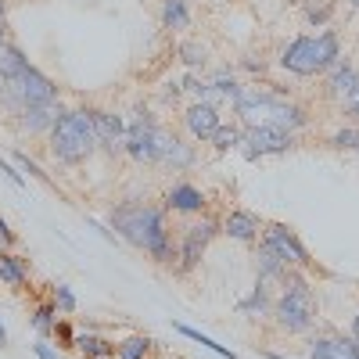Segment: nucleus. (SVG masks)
<instances>
[{
    "label": "nucleus",
    "instance_id": "nucleus-1",
    "mask_svg": "<svg viewBox=\"0 0 359 359\" xmlns=\"http://www.w3.org/2000/svg\"><path fill=\"white\" fill-rule=\"evenodd\" d=\"M111 230H115V237L130 241L133 248H144L155 262H172L176 259V248H172L169 230H165V216L155 205H144V201L118 205L111 212Z\"/></svg>",
    "mask_w": 359,
    "mask_h": 359
},
{
    "label": "nucleus",
    "instance_id": "nucleus-2",
    "mask_svg": "<svg viewBox=\"0 0 359 359\" xmlns=\"http://www.w3.org/2000/svg\"><path fill=\"white\" fill-rule=\"evenodd\" d=\"M233 111L245 123V130L277 126L284 133H294V130L306 126V111L302 108L284 101V97H277V94H269V90H259V86H245L241 97L233 101Z\"/></svg>",
    "mask_w": 359,
    "mask_h": 359
},
{
    "label": "nucleus",
    "instance_id": "nucleus-3",
    "mask_svg": "<svg viewBox=\"0 0 359 359\" xmlns=\"http://www.w3.org/2000/svg\"><path fill=\"white\" fill-rule=\"evenodd\" d=\"M97 151L94 133V111L90 108H69L50 130V155L65 165H79Z\"/></svg>",
    "mask_w": 359,
    "mask_h": 359
},
{
    "label": "nucleus",
    "instance_id": "nucleus-4",
    "mask_svg": "<svg viewBox=\"0 0 359 359\" xmlns=\"http://www.w3.org/2000/svg\"><path fill=\"white\" fill-rule=\"evenodd\" d=\"M341 62V40L334 29H320L316 36H294L280 50V65L294 76H316Z\"/></svg>",
    "mask_w": 359,
    "mask_h": 359
},
{
    "label": "nucleus",
    "instance_id": "nucleus-5",
    "mask_svg": "<svg viewBox=\"0 0 359 359\" xmlns=\"http://www.w3.org/2000/svg\"><path fill=\"white\" fill-rule=\"evenodd\" d=\"M50 97H57L54 83H50L40 69L25 65V69H18L15 76H8V90H4V97H0V111L11 115V118H18L22 108L43 104V101H50Z\"/></svg>",
    "mask_w": 359,
    "mask_h": 359
},
{
    "label": "nucleus",
    "instance_id": "nucleus-6",
    "mask_svg": "<svg viewBox=\"0 0 359 359\" xmlns=\"http://www.w3.org/2000/svg\"><path fill=\"white\" fill-rule=\"evenodd\" d=\"M280 331L287 334H306L309 327L316 323V298L313 287H298V291H280V298L273 302V313Z\"/></svg>",
    "mask_w": 359,
    "mask_h": 359
},
{
    "label": "nucleus",
    "instance_id": "nucleus-7",
    "mask_svg": "<svg viewBox=\"0 0 359 359\" xmlns=\"http://www.w3.org/2000/svg\"><path fill=\"white\" fill-rule=\"evenodd\" d=\"M169 130H162L151 111L147 108H137L133 111V123H126V155L133 162H158L162 155V140H165Z\"/></svg>",
    "mask_w": 359,
    "mask_h": 359
},
{
    "label": "nucleus",
    "instance_id": "nucleus-8",
    "mask_svg": "<svg viewBox=\"0 0 359 359\" xmlns=\"http://www.w3.org/2000/svg\"><path fill=\"white\" fill-rule=\"evenodd\" d=\"M294 147V133H284L277 126H255V130H245L241 133V144H237V151H241L248 162L255 158H266V155H284Z\"/></svg>",
    "mask_w": 359,
    "mask_h": 359
},
{
    "label": "nucleus",
    "instance_id": "nucleus-9",
    "mask_svg": "<svg viewBox=\"0 0 359 359\" xmlns=\"http://www.w3.org/2000/svg\"><path fill=\"white\" fill-rule=\"evenodd\" d=\"M219 233V226L212 219H201V223H191L187 233H184V241H180V273H187V269H194L208 248V241Z\"/></svg>",
    "mask_w": 359,
    "mask_h": 359
},
{
    "label": "nucleus",
    "instance_id": "nucleus-10",
    "mask_svg": "<svg viewBox=\"0 0 359 359\" xmlns=\"http://www.w3.org/2000/svg\"><path fill=\"white\" fill-rule=\"evenodd\" d=\"M262 241H269L280 255H284V262L287 266H298V269H306L313 259H309V248L298 241V233L291 230V226H284V223H266V237Z\"/></svg>",
    "mask_w": 359,
    "mask_h": 359
},
{
    "label": "nucleus",
    "instance_id": "nucleus-11",
    "mask_svg": "<svg viewBox=\"0 0 359 359\" xmlns=\"http://www.w3.org/2000/svg\"><path fill=\"white\" fill-rule=\"evenodd\" d=\"M62 101L57 97H50V101H43V104H29V108H22V115L15 118V126H18V133H29V137H36V133H50L54 130V123L62 118Z\"/></svg>",
    "mask_w": 359,
    "mask_h": 359
},
{
    "label": "nucleus",
    "instance_id": "nucleus-12",
    "mask_svg": "<svg viewBox=\"0 0 359 359\" xmlns=\"http://www.w3.org/2000/svg\"><path fill=\"white\" fill-rule=\"evenodd\" d=\"M94 133H97V147H104L108 155L126 151V123L115 111H94Z\"/></svg>",
    "mask_w": 359,
    "mask_h": 359
},
{
    "label": "nucleus",
    "instance_id": "nucleus-13",
    "mask_svg": "<svg viewBox=\"0 0 359 359\" xmlns=\"http://www.w3.org/2000/svg\"><path fill=\"white\" fill-rule=\"evenodd\" d=\"M184 126L194 140H208L216 130H219V108L205 104V101H194L187 111H184Z\"/></svg>",
    "mask_w": 359,
    "mask_h": 359
},
{
    "label": "nucleus",
    "instance_id": "nucleus-14",
    "mask_svg": "<svg viewBox=\"0 0 359 359\" xmlns=\"http://www.w3.org/2000/svg\"><path fill=\"white\" fill-rule=\"evenodd\" d=\"M262 230V219L255 212H245V208H233V212L223 219V233L230 241H241V245H252Z\"/></svg>",
    "mask_w": 359,
    "mask_h": 359
},
{
    "label": "nucleus",
    "instance_id": "nucleus-15",
    "mask_svg": "<svg viewBox=\"0 0 359 359\" xmlns=\"http://www.w3.org/2000/svg\"><path fill=\"white\" fill-rule=\"evenodd\" d=\"M309 359H359L355 338H316L309 345Z\"/></svg>",
    "mask_w": 359,
    "mask_h": 359
},
{
    "label": "nucleus",
    "instance_id": "nucleus-16",
    "mask_svg": "<svg viewBox=\"0 0 359 359\" xmlns=\"http://www.w3.org/2000/svg\"><path fill=\"white\" fill-rule=\"evenodd\" d=\"M165 205L172 212H184V216H198L205 208V194L194 187V184H176L169 194H165Z\"/></svg>",
    "mask_w": 359,
    "mask_h": 359
},
{
    "label": "nucleus",
    "instance_id": "nucleus-17",
    "mask_svg": "<svg viewBox=\"0 0 359 359\" xmlns=\"http://www.w3.org/2000/svg\"><path fill=\"white\" fill-rule=\"evenodd\" d=\"M284 269H287L284 255L269 245V241H262V245L255 248V273H259V280H280Z\"/></svg>",
    "mask_w": 359,
    "mask_h": 359
},
{
    "label": "nucleus",
    "instance_id": "nucleus-18",
    "mask_svg": "<svg viewBox=\"0 0 359 359\" xmlns=\"http://www.w3.org/2000/svg\"><path fill=\"white\" fill-rule=\"evenodd\" d=\"M158 162H162V165H172V169H191V165L198 162V155H194V147H191V144H184V140L172 137V133H165Z\"/></svg>",
    "mask_w": 359,
    "mask_h": 359
},
{
    "label": "nucleus",
    "instance_id": "nucleus-19",
    "mask_svg": "<svg viewBox=\"0 0 359 359\" xmlns=\"http://www.w3.org/2000/svg\"><path fill=\"white\" fill-rule=\"evenodd\" d=\"M327 90H331V97H338V101L345 104L355 90H359V72H355V65L338 62L334 72H331V79H327Z\"/></svg>",
    "mask_w": 359,
    "mask_h": 359
},
{
    "label": "nucleus",
    "instance_id": "nucleus-20",
    "mask_svg": "<svg viewBox=\"0 0 359 359\" xmlns=\"http://www.w3.org/2000/svg\"><path fill=\"white\" fill-rule=\"evenodd\" d=\"M237 313H241V316H252V320H262V316L273 313V302H269V287H266V280H259L255 291H252L248 298H241V302H237Z\"/></svg>",
    "mask_w": 359,
    "mask_h": 359
},
{
    "label": "nucleus",
    "instance_id": "nucleus-21",
    "mask_svg": "<svg viewBox=\"0 0 359 359\" xmlns=\"http://www.w3.org/2000/svg\"><path fill=\"white\" fill-rule=\"evenodd\" d=\"M0 280H4L8 287H25L29 284V262L22 255L0 252Z\"/></svg>",
    "mask_w": 359,
    "mask_h": 359
},
{
    "label": "nucleus",
    "instance_id": "nucleus-22",
    "mask_svg": "<svg viewBox=\"0 0 359 359\" xmlns=\"http://www.w3.org/2000/svg\"><path fill=\"white\" fill-rule=\"evenodd\" d=\"M187 25H191L187 0H162V29H187Z\"/></svg>",
    "mask_w": 359,
    "mask_h": 359
},
{
    "label": "nucleus",
    "instance_id": "nucleus-23",
    "mask_svg": "<svg viewBox=\"0 0 359 359\" xmlns=\"http://www.w3.org/2000/svg\"><path fill=\"white\" fill-rule=\"evenodd\" d=\"M72 345H76L86 359H108V355H115V345L104 341V338H97V334H79Z\"/></svg>",
    "mask_w": 359,
    "mask_h": 359
},
{
    "label": "nucleus",
    "instance_id": "nucleus-24",
    "mask_svg": "<svg viewBox=\"0 0 359 359\" xmlns=\"http://www.w3.org/2000/svg\"><path fill=\"white\" fill-rule=\"evenodd\" d=\"M29 65V57L11 43V40H4V43H0V72H4V76H15L18 69H25Z\"/></svg>",
    "mask_w": 359,
    "mask_h": 359
},
{
    "label": "nucleus",
    "instance_id": "nucleus-25",
    "mask_svg": "<svg viewBox=\"0 0 359 359\" xmlns=\"http://www.w3.org/2000/svg\"><path fill=\"white\" fill-rule=\"evenodd\" d=\"M147 352H151V338H144V334H133L115 345V359H144Z\"/></svg>",
    "mask_w": 359,
    "mask_h": 359
},
{
    "label": "nucleus",
    "instance_id": "nucleus-26",
    "mask_svg": "<svg viewBox=\"0 0 359 359\" xmlns=\"http://www.w3.org/2000/svg\"><path fill=\"white\" fill-rule=\"evenodd\" d=\"M241 133L245 130H237V126H223L219 123V130L208 137V144L216 147V151H237V144H241Z\"/></svg>",
    "mask_w": 359,
    "mask_h": 359
},
{
    "label": "nucleus",
    "instance_id": "nucleus-27",
    "mask_svg": "<svg viewBox=\"0 0 359 359\" xmlns=\"http://www.w3.org/2000/svg\"><path fill=\"white\" fill-rule=\"evenodd\" d=\"M176 331L184 334V338H191V341H198V345H205V348H212L216 355H223V359H237L226 345H219V341H212L208 334H201V331H194V327H187V323H176Z\"/></svg>",
    "mask_w": 359,
    "mask_h": 359
},
{
    "label": "nucleus",
    "instance_id": "nucleus-28",
    "mask_svg": "<svg viewBox=\"0 0 359 359\" xmlns=\"http://www.w3.org/2000/svg\"><path fill=\"white\" fill-rule=\"evenodd\" d=\"M180 62H184L187 69H201V65L208 62L205 43H198V40H184V43H180Z\"/></svg>",
    "mask_w": 359,
    "mask_h": 359
},
{
    "label": "nucleus",
    "instance_id": "nucleus-29",
    "mask_svg": "<svg viewBox=\"0 0 359 359\" xmlns=\"http://www.w3.org/2000/svg\"><path fill=\"white\" fill-rule=\"evenodd\" d=\"M54 316H57V306H54V302H47V306H40V309L33 313V327H36V331H40L43 338H47V334H54V327H57V320H54Z\"/></svg>",
    "mask_w": 359,
    "mask_h": 359
},
{
    "label": "nucleus",
    "instance_id": "nucleus-30",
    "mask_svg": "<svg viewBox=\"0 0 359 359\" xmlns=\"http://www.w3.org/2000/svg\"><path fill=\"white\" fill-rule=\"evenodd\" d=\"M54 306H57V313H65V316L76 313V294H72L69 284H57L54 287Z\"/></svg>",
    "mask_w": 359,
    "mask_h": 359
},
{
    "label": "nucleus",
    "instance_id": "nucleus-31",
    "mask_svg": "<svg viewBox=\"0 0 359 359\" xmlns=\"http://www.w3.org/2000/svg\"><path fill=\"white\" fill-rule=\"evenodd\" d=\"M331 144L338 147V151H355V147H359V130L355 126H345V130H338L331 137Z\"/></svg>",
    "mask_w": 359,
    "mask_h": 359
},
{
    "label": "nucleus",
    "instance_id": "nucleus-32",
    "mask_svg": "<svg viewBox=\"0 0 359 359\" xmlns=\"http://www.w3.org/2000/svg\"><path fill=\"white\" fill-rule=\"evenodd\" d=\"M331 15H334V0H323L320 8H309V15H306V18H309V25H323Z\"/></svg>",
    "mask_w": 359,
    "mask_h": 359
},
{
    "label": "nucleus",
    "instance_id": "nucleus-33",
    "mask_svg": "<svg viewBox=\"0 0 359 359\" xmlns=\"http://www.w3.org/2000/svg\"><path fill=\"white\" fill-rule=\"evenodd\" d=\"M15 162H18V169H25V172H33L36 180H43V184H50V176H47V172H43V169H40V165H36L33 158H29V155H15Z\"/></svg>",
    "mask_w": 359,
    "mask_h": 359
},
{
    "label": "nucleus",
    "instance_id": "nucleus-34",
    "mask_svg": "<svg viewBox=\"0 0 359 359\" xmlns=\"http://www.w3.org/2000/svg\"><path fill=\"white\" fill-rule=\"evenodd\" d=\"M0 172H4V176L11 180L15 187H25V180H22V172H18V169H15L11 162H4V158H0Z\"/></svg>",
    "mask_w": 359,
    "mask_h": 359
},
{
    "label": "nucleus",
    "instance_id": "nucleus-35",
    "mask_svg": "<svg viewBox=\"0 0 359 359\" xmlns=\"http://www.w3.org/2000/svg\"><path fill=\"white\" fill-rule=\"evenodd\" d=\"M33 352H36V359H62V355H57V352L50 348V341H36V345H33Z\"/></svg>",
    "mask_w": 359,
    "mask_h": 359
},
{
    "label": "nucleus",
    "instance_id": "nucleus-36",
    "mask_svg": "<svg viewBox=\"0 0 359 359\" xmlns=\"http://www.w3.org/2000/svg\"><path fill=\"white\" fill-rule=\"evenodd\" d=\"M15 245V233H11V226L4 223V216H0V248H11Z\"/></svg>",
    "mask_w": 359,
    "mask_h": 359
},
{
    "label": "nucleus",
    "instance_id": "nucleus-37",
    "mask_svg": "<svg viewBox=\"0 0 359 359\" xmlns=\"http://www.w3.org/2000/svg\"><path fill=\"white\" fill-rule=\"evenodd\" d=\"M345 111H348L352 118H359V90H355V94H352V97L345 101Z\"/></svg>",
    "mask_w": 359,
    "mask_h": 359
},
{
    "label": "nucleus",
    "instance_id": "nucleus-38",
    "mask_svg": "<svg viewBox=\"0 0 359 359\" xmlns=\"http://www.w3.org/2000/svg\"><path fill=\"white\" fill-rule=\"evenodd\" d=\"M180 97V83H165V101H176Z\"/></svg>",
    "mask_w": 359,
    "mask_h": 359
},
{
    "label": "nucleus",
    "instance_id": "nucleus-39",
    "mask_svg": "<svg viewBox=\"0 0 359 359\" xmlns=\"http://www.w3.org/2000/svg\"><path fill=\"white\" fill-rule=\"evenodd\" d=\"M8 345V331H4V323H0V348Z\"/></svg>",
    "mask_w": 359,
    "mask_h": 359
},
{
    "label": "nucleus",
    "instance_id": "nucleus-40",
    "mask_svg": "<svg viewBox=\"0 0 359 359\" xmlns=\"http://www.w3.org/2000/svg\"><path fill=\"white\" fill-rule=\"evenodd\" d=\"M352 338L359 341V313H355V323H352Z\"/></svg>",
    "mask_w": 359,
    "mask_h": 359
},
{
    "label": "nucleus",
    "instance_id": "nucleus-41",
    "mask_svg": "<svg viewBox=\"0 0 359 359\" xmlns=\"http://www.w3.org/2000/svg\"><path fill=\"white\" fill-rule=\"evenodd\" d=\"M348 4H352V8H355V11H359V0H348Z\"/></svg>",
    "mask_w": 359,
    "mask_h": 359
},
{
    "label": "nucleus",
    "instance_id": "nucleus-42",
    "mask_svg": "<svg viewBox=\"0 0 359 359\" xmlns=\"http://www.w3.org/2000/svg\"><path fill=\"white\" fill-rule=\"evenodd\" d=\"M269 359H284V355H277V352H269Z\"/></svg>",
    "mask_w": 359,
    "mask_h": 359
},
{
    "label": "nucleus",
    "instance_id": "nucleus-43",
    "mask_svg": "<svg viewBox=\"0 0 359 359\" xmlns=\"http://www.w3.org/2000/svg\"><path fill=\"white\" fill-rule=\"evenodd\" d=\"M355 155H359V147H355Z\"/></svg>",
    "mask_w": 359,
    "mask_h": 359
}]
</instances>
